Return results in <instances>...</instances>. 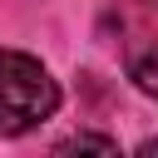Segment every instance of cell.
<instances>
[{
  "label": "cell",
  "mask_w": 158,
  "mask_h": 158,
  "mask_svg": "<svg viewBox=\"0 0 158 158\" xmlns=\"http://www.w3.org/2000/svg\"><path fill=\"white\" fill-rule=\"evenodd\" d=\"M59 109V84L35 54L0 49V133H30Z\"/></svg>",
  "instance_id": "cell-1"
},
{
  "label": "cell",
  "mask_w": 158,
  "mask_h": 158,
  "mask_svg": "<svg viewBox=\"0 0 158 158\" xmlns=\"http://www.w3.org/2000/svg\"><path fill=\"white\" fill-rule=\"evenodd\" d=\"M128 79H133L148 99H158V44H138V49H128Z\"/></svg>",
  "instance_id": "cell-2"
},
{
  "label": "cell",
  "mask_w": 158,
  "mask_h": 158,
  "mask_svg": "<svg viewBox=\"0 0 158 158\" xmlns=\"http://www.w3.org/2000/svg\"><path fill=\"white\" fill-rule=\"evenodd\" d=\"M79 148H94V153H118V143H114V138H99V133H74V138H64V143H59V153H79Z\"/></svg>",
  "instance_id": "cell-3"
}]
</instances>
